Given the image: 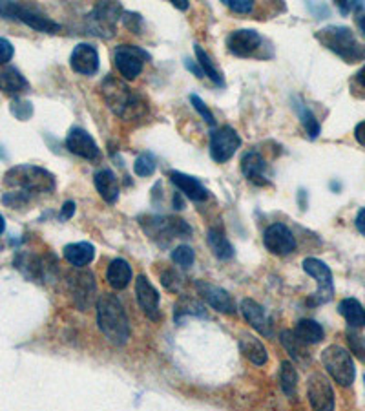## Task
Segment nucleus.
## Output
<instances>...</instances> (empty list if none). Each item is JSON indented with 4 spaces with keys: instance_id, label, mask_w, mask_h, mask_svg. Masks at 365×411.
Wrapping results in <instances>:
<instances>
[{
    "instance_id": "obj_7",
    "label": "nucleus",
    "mask_w": 365,
    "mask_h": 411,
    "mask_svg": "<svg viewBox=\"0 0 365 411\" xmlns=\"http://www.w3.org/2000/svg\"><path fill=\"white\" fill-rule=\"evenodd\" d=\"M122 15V8L115 2H100L88 15V30L100 39H112L117 30V22Z\"/></svg>"
},
{
    "instance_id": "obj_16",
    "label": "nucleus",
    "mask_w": 365,
    "mask_h": 411,
    "mask_svg": "<svg viewBox=\"0 0 365 411\" xmlns=\"http://www.w3.org/2000/svg\"><path fill=\"white\" fill-rule=\"evenodd\" d=\"M135 295H137V302H139L141 309H143L144 315L150 320L157 322L161 318V313H159V295H157V291L153 289L152 283L143 274L135 278Z\"/></svg>"
},
{
    "instance_id": "obj_9",
    "label": "nucleus",
    "mask_w": 365,
    "mask_h": 411,
    "mask_svg": "<svg viewBox=\"0 0 365 411\" xmlns=\"http://www.w3.org/2000/svg\"><path fill=\"white\" fill-rule=\"evenodd\" d=\"M241 145V139L236 134L234 128L223 126L210 134V157L216 163H226L236 154Z\"/></svg>"
},
{
    "instance_id": "obj_52",
    "label": "nucleus",
    "mask_w": 365,
    "mask_h": 411,
    "mask_svg": "<svg viewBox=\"0 0 365 411\" xmlns=\"http://www.w3.org/2000/svg\"><path fill=\"white\" fill-rule=\"evenodd\" d=\"M172 4H174L175 8H179V9H187L188 8L187 0H181V2H178V0H172Z\"/></svg>"
},
{
    "instance_id": "obj_39",
    "label": "nucleus",
    "mask_w": 365,
    "mask_h": 411,
    "mask_svg": "<svg viewBox=\"0 0 365 411\" xmlns=\"http://www.w3.org/2000/svg\"><path fill=\"white\" fill-rule=\"evenodd\" d=\"M190 103H192V106H194V108H196L197 112L201 113V117H203L204 123H207V125H210V126L216 125V119H214L212 112H210L209 106H207V104L203 103V99H201L199 96H194V94H192V96H190Z\"/></svg>"
},
{
    "instance_id": "obj_41",
    "label": "nucleus",
    "mask_w": 365,
    "mask_h": 411,
    "mask_svg": "<svg viewBox=\"0 0 365 411\" xmlns=\"http://www.w3.org/2000/svg\"><path fill=\"white\" fill-rule=\"evenodd\" d=\"M225 4L236 13H250L254 9L253 0H225Z\"/></svg>"
},
{
    "instance_id": "obj_20",
    "label": "nucleus",
    "mask_w": 365,
    "mask_h": 411,
    "mask_svg": "<svg viewBox=\"0 0 365 411\" xmlns=\"http://www.w3.org/2000/svg\"><path fill=\"white\" fill-rule=\"evenodd\" d=\"M241 313H243L245 320L256 329L257 333H261L263 337H272V329H270V322L265 315V309L261 308L260 303L254 302V300L247 298L241 302Z\"/></svg>"
},
{
    "instance_id": "obj_40",
    "label": "nucleus",
    "mask_w": 365,
    "mask_h": 411,
    "mask_svg": "<svg viewBox=\"0 0 365 411\" xmlns=\"http://www.w3.org/2000/svg\"><path fill=\"white\" fill-rule=\"evenodd\" d=\"M11 112H13V116L17 117V119H21V121H26V119H30L31 113H33V106H31L30 101H13V104H11Z\"/></svg>"
},
{
    "instance_id": "obj_14",
    "label": "nucleus",
    "mask_w": 365,
    "mask_h": 411,
    "mask_svg": "<svg viewBox=\"0 0 365 411\" xmlns=\"http://www.w3.org/2000/svg\"><path fill=\"white\" fill-rule=\"evenodd\" d=\"M71 287V295H74L75 303L81 311H86L93 303V298H95V276L90 271H81V273L75 274L70 281Z\"/></svg>"
},
{
    "instance_id": "obj_18",
    "label": "nucleus",
    "mask_w": 365,
    "mask_h": 411,
    "mask_svg": "<svg viewBox=\"0 0 365 411\" xmlns=\"http://www.w3.org/2000/svg\"><path fill=\"white\" fill-rule=\"evenodd\" d=\"M66 148L79 157L93 161L99 157V147L90 134L83 128H74L66 137Z\"/></svg>"
},
{
    "instance_id": "obj_2",
    "label": "nucleus",
    "mask_w": 365,
    "mask_h": 411,
    "mask_svg": "<svg viewBox=\"0 0 365 411\" xmlns=\"http://www.w3.org/2000/svg\"><path fill=\"white\" fill-rule=\"evenodd\" d=\"M4 183L13 188H21L18 198L26 199L31 192H52L55 188V178L48 170L33 167V164H18L8 170Z\"/></svg>"
},
{
    "instance_id": "obj_24",
    "label": "nucleus",
    "mask_w": 365,
    "mask_h": 411,
    "mask_svg": "<svg viewBox=\"0 0 365 411\" xmlns=\"http://www.w3.org/2000/svg\"><path fill=\"white\" fill-rule=\"evenodd\" d=\"M30 88L26 77L18 72L13 66H6L4 69H0V90L8 94V96H18L22 91H26Z\"/></svg>"
},
{
    "instance_id": "obj_45",
    "label": "nucleus",
    "mask_w": 365,
    "mask_h": 411,
    "mask_svg": "<svg viewBox=\"0 0 365 411\" xmlns=\"http://www.w3.org/2000/svg\"><path fill=\"white\" fill-rule=\"evenodd\" d=\"M74 213H75V203H74V201H66V203L62 205L61 220H70V218L74 216Z\"/></svg>"
},
{
    "instance_id": "obj_8",
    "label": "nucleus",
    "mask_w": 365,
    "mask_h": 411,
    "mask_svg": "<svg viewBox=\"0 0 365 411\" xmlns=\"http://www.w3.org/2000/svg\"><path fill=\"white\" fill-rule=\"evenodd\" d=\"M141 225H143L144 232L152 240L159 242L161 245H166L175 236H188L190 234V227L182 220L178 218H148L146 221L141 218Z\"/></svg>"
},
{
    "instance_id": "obj_27",
    "label": "nucleus",
    "mask_w": 365,
    "mask_h": 411,
    "mask_svg": "<svg viewBox=\"0 0 365 411\" xmlns=\"http://www.w3.org/2000/svg\"><path fill=\"white\" fill-rule=\"evenodd\" d=\"M340 315L344 316L345 322L351 329H364L365 327V309L358 300L345 298L340 302L338 308Z\"/></svg>"
},
{
    "instance_id": "obj_48",
    "label": "nucleus",
    "mask_w": 365,
    "mask_h": 411,
    "mask_svg": "<svg viewBox=\"0 0 365 411\" xmlns=\"http://www.w3.org/2000/svg\"><path fill=\"white\" fill-rule=\"evenodd\" d=\"M357 229L365 236V208H361L357 216Z\"/></svg>"
},
{
    "instance_id": "obj_26",
    "label": "nucleus",
    "mask_w": 365,
    "mask_h": 411,
    "mask_svg": "<svg viewBox=\"0 0 365 411\" xmlns=\"http://www.w3.org/2000/svg\"><path fill=\"white\" fill-rule=\"evenodd\" d=\"M64 258L74 267H84V265L91 264V260L95 258V247L86 242L70 243V245L64 247Z\"/></svg>"
},
{
    "instance_id": "obj_44",
    "label": "nucleus",
    "mask_w": 365,
    "mask_h": 411,
    "mask_svg": "<svg viewBox=\"0 0 365 411\" xmlns=\"http://www.w3.org/2000/svg\"><path fill=\"white\" fill-rule=\"evenodd\" d=\"M122 15H124V17H122V22H124V24H127V26L130 28L134 33H139V28H137V24H141V22H143L141 21L139 15L130 13V11H122Z\"/></svg>"
},
{
    "instance_id": "obj_33",
    "label": "nucleus",
    "mask_w": 365,
    "mask_h": 411,
    "mask_svg": "<svg viewBox=\"0 0 365 411\" xmlns=\"http://www.w3.org/2000/svg\"><path fill=\"white\" fill-rule=\"evenodd\" d=\"M296 112H298V116H300V121H301V125H303L307 135H309L311 139H316L318 135H320V132H322V128H320V123L316 121L314 113L311 112L303 103L296 104Z\"/></svg>"
},
{
    "instance_id": "obj_17",
    "label": "nucleus",
    "mask_w": 365,
    "mask_h": 411,
    "mask_svg": "<svg viewBox=\"0 0 365 411\" xmlns=\"http://www.w3.org/2000/svg\"><path fill=\"white\" fill-rule=\"evenodd\" d=\"M226 46L238 57H250L261 46V35L256 30H236L228 35Z\"/></svg>"
},
{
    "instance_id": "obj_53",
    "label": "nucleus",
    "mask_w": 365,
    "mask_h": 411,
    "mask_svg": "<svg viewBox=\"0 0 365 411\" xmlns=\"http://www.w3.org/2000/svg\"><path fill=\"white\" fill-rule=\"evenodd\" d=\"M174 205L175 208H185V203H182V199L179 198V194L174 196Z\"/></svg>"
},
{
    "instance_id": "obj_47",
    "label": "nucleus",
    "mask_w": 365,
    "mask_h": 411,
    "mask_svg": "<svg viewBox=\"0 0 365 411\" xmlns=\"http://www.w3.org/2000/svg\"><path fill=\"white\" fill-rule=\"evenodd\" d=\"M338 8L340 11L344 15H347L351 9H357V8H361V4H358V2H338Z\"/></svg>"
},
{
    "instance_id": "obj_12",
    "label": "nucleus",
    "mask_w": 365,
    "mask_h": 411,
    "mask_svg": "<svg viewBox=\"0 0 365 411\" xmlns=\"http://www.w3.org/2000/svg\"><path fill=\"white\" fill-rule=\"evenodd\" d=\"M307 395L314 411H335V391L322 373H313L307 384Z\"/></svg>"
},
{
    "instance_id": "obj_32",
    "label": "nucleus",
    "mask_w": 365,
    "mask_h": 411,
    "mask_svg": "<svg viewBox=\"0 0 365 411\" xmlns=\"http://www.w3.org/2000/svg\"><path fill=\"white\" fill-rule=\"evenodd\" d=\"M279 385L287 397H294L298 390V371L291 362H282L279 366Z\"/></svg>"
},
{
    "instance_id": "obj_11",
    "label": "nucleus",
    "mask_w": 365,
    "mask_h": 411,
    "mask_svg": "<svg viewBox=\"0 0 365 411\" xmlns=\"http://www.w3.org/2000/svg\"><path fill=\"white\" fill-rule=\"evenodd\" d=\"M146 59L148 55L143 50L130 46V44L119 46V48L115 50V55H113V61H115L119 74L124 79H128V81L135 79L141 72H143V66Z\"/></svg>"
},
{
    "instance_id": "obj_51",
    "label": "nucleus",
    "mask_w": 365,
    "mask_h": 411,
    "mask_svg": "<svg viewBox=\"0 0 365 411\" xmlns=\"http://www.w3.org/2000/svg\"><path fill=\"white\" fill-rule=\"evenodd\" d=\"M357 21H358V26H360V30L364 31V35H365V11H364V13L358 15Z\"/></svg>"
},
{
    "instance_id": "obj_3",
    "label": "nucleus",
    "mask_w": 365,
    "mask_h": 411,
    "mask_svg": "<svg viewBox=\"0 0 365 411\" xmlns=\"http://www.w3.org/2000/svg\"><path fill=\"white\" fill-rule=\"evenodd\" d=\"M316 39L335 52L336 55L342 57L347 62H357L364 57V48L358 43L354 33L345 26H327L316 33Z\"/></svg>"
},
{
    "instance_id": "obj_1",
    "label": "nucleus",
    "mask_w": 365,
    "mask_h": 411,
    "mask_svg": "<svg viewBox=\"0 0 365 411\" xmlns=\"http://www.w3.org/2000/svg\"><path fill=\"white\" fill-rule=\"evenodd\" d=\"M97 322L108 342L122 346L130 338V324L121 300L115 295H103L97 302Z\"/></svg>"
},
{
    "instance_id": "obj_31",
    "label": "nucleus",
    "mask_w": 365,
    "mask_h": 411,
    "mask_svg": "<svg viewBox=\"0 0 365 411\" xmlns=\"http://www.w3.org/2000/svg\"><path fill=\"white\" fill-rule=\"evenodd\" d=\"M182 316H203V318H207V311H204L203 303L197 302L196 298L181 296L179 302L175 303V309H174L175 322H181Z\"/></svg>"
},
{
    "instance_id": "obj_55",
    "label": "nucleus",
    "mask_w": 365,
    "mask_h": 411,
    "mask_svg": "<svg viewBox=\"0 0 365 411\" xmlns=\"http://www.w3.org/2000/svg\"><path fill=\"white\" fill-rule=\"evenodd\" d=\"M364 381H365V377H364Z\"/></svg>"
},
{
    "instance_id": "obj_28",
    "label": "nucleus",
    "mask_w": 365,
    "mask_h": 411,
    "mask_svg": "<svg viewBox=\"0 0 365 411\" xmlns=\"http://www.w3.org/2000/svg\"><path fill=\"white\" fill-rule=\"evenodd\" d=\"M106 278H108V283L113 287V289H124V287L130 283L132 280V267L127 260H113L108 267V273H106Z\"/></svg>"
},
{
    "instance_id": "obj_43",
    "label": "nucleus",
    "mask_w": 365,
    "mask_h": 411,
    "mask_svg": "<svg viewBox=\"0 0 365 411\" xmlns=\"http://www.w3.org/2000/svg\"><path fill=\"white\" fill-rule=\"evenodd\" d=\"M13 53V44L9 43L8 39H4V37H0V64H6V62L11 61Z\"/></svg>"
},
{
    "instance_id": "obj_50",
    "label": "nucleus",
    "mask_w": 365,
    "mask_h": 411,
    "mask_svg": "<svg viewBox=\"0 0 365 411\" xmlns=\"http://www.w3.org/2000/svg\"><path fill=\"white\" fill-rule=\"evenodd\" d=\"M357 82L360 84V86L365 88V66L357 74Z\"/></svg>"
},
{
    "instance_id": "obj_54",
    "label": "nucleus",
    "mask_w": 365,
    "mask_h": 411,
    "mask_svg": "<svg viewBox=\"0 0 365 411\" xmlns=\"http://www.w3.org/2000/svg\"><path fill=\"white\" fill-rule=\"evenodd\" d=\"M4 229H6V221H4V218L0 216V234L4 232Z\"/></svg>"
},
{
    "instance_id": "obj_5",
    "label": "nucleus",
    "mask_w": 365,
    "mask_h": 411,
    "mask_svg": "<svg viewBox=\"0 0 365 411\" xmlns=\"http://www.w3.org/2000/svg\"><path fill=\"white\" fill-rule=\"evenodd\" d=\"M0 17L24 22L26 26L33 28V30L40 31V33H57V31H61V24H57L50 17L39 13L37 9L17 4V2H9V0L0 2Z\"/></svg>"
},
{
    "instance_id": "obj_49",
    "label": "nucleus",
    "mask_w": 365,
    "mask_h": 411,
    "mask_svg": "<svg viewBox=\"0 0 365 411\" xmlns=\"http://www.w3.org/2000/svg\"><path fill=\"white\" fill-rule=\"evenodd\" d=\"M185 64H187V68L190 69V72H194V74H196L197 77H203V75H204V74H203V69H201V68H197V66H194V64H192V61H190V59H187V61H185Z\"/></svg>"
},
{
    "instance_id": "obj_30",
    "label": "nucleus",
    "mask_w": 365,
    "mask_h": 411,
    "mask_svg": "<svg viewBox=\"0 0 365 411\" xmlns=\"http://www.w3.org/2000/svg\"><path fill=\"white\" fill-rule=\"evenodd\" d=\"M207 243L212 249V252L218 256L219 260H231L234 256V247L226 240L225 232L219 229H210L207 232Z\"/></svg>"
},
{
    "instance_id": "obj_35",
    "label": "nucleus",
    "mask_w": 365,
    "mask_h": 411,
    "mask_svg": "<svg viewBox=\"0 0 365 411\" xmlns=\"http://www.w3.org/2000/svg\"><path fill=\"white\" fill-rule=\"evenodd\" d=\"M282 344L285 346V349L291 353L292 359L296 360H305L307 359V353H305V344L301 342L300 338L296 337L292 331H283L282 333Z\"/></svg>"
},
{
    "instance_id": "obj_13",
    "label": "nucleus",
    "mask_w": 365,
    "mask_h": 411,
    "mask_svg": "<svg viewBox=\"0 0 365 411\" xmlns=\"http://www.w3.org/2000/svg\"><path fill=\"white\" fill-rule=\"evenodd\" d=\"M263 243L272 254L287 256L296 249L294 234L282 223H274L263 234Z\"/></svg>"
},
{
    "instance_id": "obj_10",
    "label": "nucleus",
    "mask_w": 365,
    "mask_h": 411,
    "mask_svg": "<svg viewBox=\"0 0 365 411\" xmlns=\"http://www.w3.org/2000/svg\"><path fill=\"white\" fill-rule=\"evenodd\" d=\"M303 271L309 276H313L318 283V291L314 295V303H323L329 302L332 298V293H335V287H332V273L330 269L323 264L322 260L318 258H307L303 261Z\"/></svg>"
},
{
    "instance_id": "obj_19",
    "label": "nucleus",
    "mask_w": 365,
    "mask_h": 411,
    "mask_svg": "<svg viewBox=\"0 0 365 411\" xmlns=\"http://www.w3.org/2000/svg\"><path fill=\"white\" fill-rule=\"evenodd\" d=\"M70 64L74 72L81 75H93L99 69V53L91 44H77L71 52Z\"/></svg>"
},
{
    "instance_id": "obj_23",
    "label": "nucleus",
    "mask_w": 365,
    "mask_h": 411,
    "mask_svg": "<svg viewBox=\"0 0 365 411\" xmlns=\"http://www.w3.org/2000/svg\"><path fill=\"white\" fill-rule=\"evenodd\" d=\"M93 183H95L97 192L100 194V198L108 201V203H115L119 198V179L117 176L112 172V170L105 169L99 170L93 178Z\"/></svg>"
},
{
    "instance_id": "obj_46",
    "label": "nucleus",
    "mask_w": 365,
    "mask_h": 411,
    "mask_svg": "<svg viewBox=\"0 0 365 411\" xmlns=\"http://www.w3.org/2000/svg\"><path fill=\"white\" fill-rule=\"evenodd\" d=\"M354 137H357V141L361 147H365V121L357 125V128H354Z\"/></svg>"
},
{
    "instance_id": "obj_15",
    "label": "nucleus",
    "mask_w": 365,
    "mask_h": 411,
    "mask_svg": "<svg viewBox=\"0 0 365 411\" xmlns=\"http://www.w3.org/2000/svg\"><path fill=\"white\" fill-rule=\"evenodd\" d=\"M196 289L197 293L209 302L210 308H214L216 311L225 313V315L236 313L234 300H232V296L228 295L225 289H221V287L212 286L209 281H196Z\"/></svg>"
},
{
    "instance_id": "obj_29",
    "label": "nucleus",
    "mask_w": 365,
    "mask_h": 411,
    "mask_svg": "<svg viewBox=\"0 0 365 411\" xmlns=\"http://www.w3.org/2000/svg\"><path fill=\"white\" fill-rule=\"evenodd\" d=\"M294 334L300 338L301 342L307 346V344H320L325 337V331L316 320H311V318H303L296 324Z\"/></svg>"
},
{
    "instance_id": "obj_6",
    "label": "nucleus",
    "mask_w": 365,
    "mask_h": 411,
    "mask_svg": "<svg viewBox=\"0 0 365 411\" xmlns=\"http://www.w3.org/2000/svg\"><path fill=\"white\" fill-rule=\"evenodd\" d=\"M322 362L325 366L327 373L330 377L335 378L340 385H351L357 377V369H354V362H352V356L345 347L342 346H332L325 347V351L322 353Z\"/></svg>"
},
{
    "instance_id": "obj_4",
    "label": "nucleus",
    "mask_w": 365,
    "mask_h": 411,
    "mask_svg": "<svg viewBox=\"0 0 365 411\" xmlns=\"http://www.w3.org/2000/svg\"><path fill=\"white\" fill-rule=\"evenodd\" d=\"M100 91H103V97H105L108 108L113 113H117L121 117L134 116L135 106H137V97L134 96L132 88H128L121 79L108 75L100 84Z\"/></svg>"
},
{
    "instance_id": "obj_25",
    "label": "nucleus",
    "mask_w": 365,
    "mask_h": 411,
    "mask_svg": "<svg viewBox=\"0 0 365 411\" xmlns=\"http://www.w3.org/2000/svg\"><path fill=\"white\" fill-rule=\"evenodd\" d=\"M239 349L245 355V359H248L253 364H256V366H263L267 362V359H269L265 346L254 334H241V338H239Z\"/></svg>"
},
{
    "instance_id": "obj_34",
    "label": "nucleus",
    "mask_w": 365,
    "mask_h": 411,
    "mask_svg": "<svg viewBox=\"0 0 365 411\" xmlns=\"http://www.w3.org/2000/svg\"><path fill=\"white\" fill-rule=\"evenodd\" d=\"M196 55H197V62H199L201 69H203V74L207 75V77L210 79V81L214 82V84H218V86H223V77L221 74L218 72V68L212 64V61H210V57L207 55V53L203 52V48H201L199 44H196Z\"/></svg>"
},
{
    "instance_id": "obj_22",
    "label": "nucleus",
    "mask_w": 365,
    "mask_h": 411,
    "mask_svg": "<svg viewBox=\"0 0 365 411\" xmlns=\"http://www.w3.org/2000/svg\"><path fill=\"white\" fill-rule=\"evenodd\" d=\"M265 159L257 152H248L241 159V170H243L245 178L248 181L256 183V185H267L269 183L265 178Z\"/></svg>"
},
{
    "instance_id": "obj_36",
    "label": "nucleus",
    "mask_w": 365,
    "mask_h": 411,
    "mask_svg": "<svg viewBox=\"0 0 365 411\" xmlns=\"http://www.w3.org/2000/svg\"><path fill=\"white\" fill-rule=\"evenodd\" d=\"M134 172L139 176V178H148L156 172V159H153L152 154H141L134 163Z\"/></svg>"
},
{
    "instance_id": "obj_37",
    "label": "nucleus",
    "mask_w": 365,
    "mask_h": 411,
    "mask_svg": "<svg viewBox=\"0 0 365 411\" xmlns=\"http://www.w3.org/2000/svg\"><path fill=\"white\" fill-rule=\"evenodd\" d=\"M347 342L351 351L354 353L357 359H360L361 362H365V337L360 334L357 329H349L347 331Z\"/></svg>"
},
{
    "instance_id": "obj_38",
    "label": "nucleus",
    "mask_w": 365,
    "mask_h": 411,
    "mask_svg": "<svg viewBox=\"0 0 365 411\" xmlns=\"http://www.w3.org/2000/svg\"><path fill=\"white\" fill-rule=\"evenodd\" d=\"M172 260H174V264H178L179 267L188 269L194 264V260H196V254H194V251H192L188 245H179L178 249H174V252H172Z\"/></svg>"
},
{
    "instance_id": "obj_42",
    "label": "nucleus",
    "mask_w": 365,
    "mask_h": 411,
    "mask_svg": "<svg viewBox=\"0 0 365 411\" xmlns=\"http://www.w3.org/2000/svg\"><path fill=\"white\" fill-rule=\"evenodd\" d=\"M161 281L166 289L174 291V293H178L179 287H181V278H179L174 271H166V273L161 276Z\"/></svg>"
},
{
    "instance_id": "obj_21",
    "label": "nucleus",
    "mask_w": 365,
    "mask_h": 411,
    "mask_svg": "<svg viewBox=\"0 0 365 411\" xmlns=\"http://www.w3.org/2000/svg\"><path fill=\"white\" fill-rule=\"evenodd\" d=\"M170 179H172V183H174L187 198H190L192 201H204V199L209 198V191L204 188L203 183L197 181V179L192 178V176H188V174L172 170V172H170Z\"/></svg>"
}]
</instances>
